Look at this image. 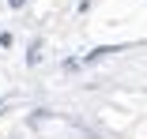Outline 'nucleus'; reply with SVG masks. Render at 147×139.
<instances>
[{"label":"nucleus","mask_w":147,"mask_h":139,"mask_svg":"<svg viewBox=\"0 0 147 139\" xmlns=\"http://www.w3.org/2000/svg\"><path fill=\"white\" fill-rule=\"evenodd\" d=\"M8 4H11V8H23V4H26V0H8Z\"/></svg>","instance_id":"obj_1"}]
</instances>
